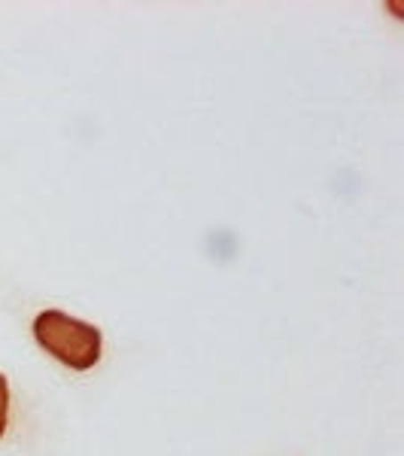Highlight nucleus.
<instances>
[{
  "instance_id": "1",
  "label": "nucleus",
  "mask_w": 404,
  "mask_h": 456,
  "mask_svg": "<svg viewBox=\"0 0 404 456\" xmlns=\"http://www.w3.org/2000/svg\"><path fill=\"white\" fill-rule=\"evenodd\" d=\"M34 338L49 356L73 371H88L101 359V332L64 311H43L34 320Z\"/></svg>"
},
{
  "instance_id": "2",
  "label": "nucleus",
  "mask_w": 404,
  "mask_h": 456,
  "mask_svg": "<svg viewBox=\"0 0 404 456\" xmlns=\"http://www.w3.org/2000/svg\"><path fill=\"white\" fill-rule=\"evenodd\" d=\"M6 417H10V384H6V378L0 374V438H4V432H6Z\"/></svg>"
}]
</instances>
